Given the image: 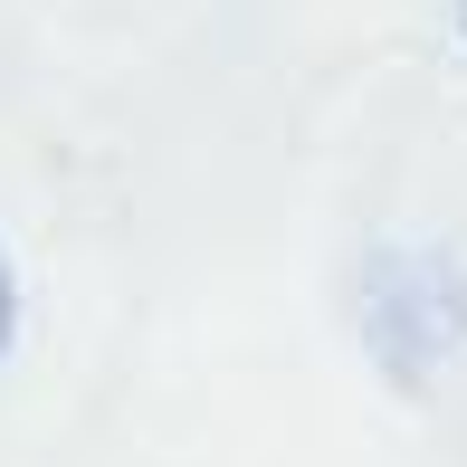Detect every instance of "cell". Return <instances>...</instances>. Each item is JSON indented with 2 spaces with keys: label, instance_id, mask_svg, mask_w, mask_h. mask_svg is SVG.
I'll return each instance as SVG.
<instances>
[{
  "label": "cell",
  "instance_id": "3957f363",
  "mask_svg": "<svg viewBox=\"0 0 467 467\" xmlns=\"http://www.w3.org/2000/svg\"><path fill=\"white\" fill-rule=\"evenodd\" d=\"M449 19H458V38H467V0H449Z\"/></svg>",
  "mask_w": 467,
  "mask_h": 467
},
{
  "label": "cell",
  "instance_id": "7a4b0ae2",
  "mask_svg": "<svg viewBox=\"0 0 467 467\" xmlns=\"http://www.w3.org/2000/svg\"><path fill=\"white\" fill-rule=\"evenodd\" d=\"M10 344H19V267L0 248V363H10Z\"/></svg>",
  "mask_w": 467,
  "mask_h": 467
},
{
  "label": "cell",
  "instance_id": "6da1fadb",
  "mask_svg": "<svg viewBox=\"0 0 467 467\" xmlns=\"http://www.w3.org/2000/svg\"><path fill=\"white\" fill-rule=\"evenodd\" d=\"M353 315H363L372 363L420 391V381L467 344V277L439 248H372L363 277H353Z\"/></svg>",
  "mask_w": 467,
  "mask_h": 467
}]
</instances>
